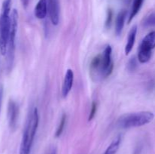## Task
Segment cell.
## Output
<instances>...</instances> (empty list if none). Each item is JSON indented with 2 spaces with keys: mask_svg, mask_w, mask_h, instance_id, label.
Masks as SVG:
<instances>
[{
  "mask_svg": "<svg viewBox=\"0 0 155 154\" xmlns=\"http://www.w3.org/2000/svg\"><path fill=\"white\" fill-rule=\"evenodd\" d=\"M66 120H67L66 114H63V116H62L61 119L60 120V123H59L57 130H56V132H55L56 137H59L61 135L62 133H63L64 129L65 124H66Z\"/></svg>",
  "mask_w": 155,
  "mask_h": 154,
  "instance_id": "15",
  "label": "cell"
},
{
  "mask_svg": "<svg viewBox=\"0 0 155 154\" xmlns=\"http://www.w3.org/2000/svg\"><path fill=\"white\" fill-rule=\"evenodd\" d=\"M11 6L12 0H5L2 6L0 14V53L5 55L11 27Z\"/></svg>",
  "mask_w": 155,
  "mask_h": 154,
  "instance_id": "2",
  "label": "cell"
},
{
  "mask_svg": "<svg viewBox=\"0 0 155 154\" xmlns=\"http://www.w3.org/2000/svg\"><path fill=\"white\" fill-rule=\"evenodd\" d=\"M3 94H4V88H3V85H0V113H1L2 105Z\"/></svg>",
  "mask_w": 155,
  "mask_h": 154,
  "instance_id": "19",
  "label": "cell"
},
{
  "mask_svg": "<svg viewBox=\"0 0 155 154\" xmlns=\"http://www.w3.org/2000/svg\"><path fill=\"white\" fill-rule=\"evenodd\" d=\"M18 25V13L16 9H13L11 13V27L7 48V66L10 69L13 65L15 52V39Z\"/></svg>",
  "mask_w": 155,
  "mask_h": 154,
  "instance_id": "4",
  "label": "cell"
},
{
  "mask_svg": "<svg viewBox=\"0 0 155 154\" xmlns=\"http://www.w3.org/2000/svg\"><path fill=\"white\" fill-rule=\"evenodd\" d=\"M155 48V31H152L145 36L142 39L139 50L138 60L140 63H145L148 62L152 56V51Z\"/></svg>",
  "mask_w": 155,
  "mask_h": 154,
  "instance_id": "5",
  "label": "cell"
},
{
  "mask_svg": "<svg viewBox=\"0 0 155 154\" xmlns=\"http://www.w3.org/2000/svg\"><path fill=\"white\" fill-rule=\"evenodd\" d=\"M144 0H135L134 2H133V7H132L131 13L130 14V18H129L128 23L130 24L132 21H133V18L136 17V15L139 13V10L141 9L142 4H143Z\"/></svg>",
  "mask_w": 155,
  "mask_h": 154,
  "instance_id": "13",
  "label": "cell"
},
{
  "mask_svg": "<svg viewBox=\"0 0 155 154\" xmlns=\"http://www.w3.org/2000/svg\"><path fill=\"white\" fill-rule=\"evenodd\" d=\"M21 1L24 8H27V7L28 6V4H29V0H21Z\"/></svg>",
  "mask_w": 155,
  "mask_h": 154,
  "instance_id": "20",
  "label": "cell"
},
{
  "mask_svg": "<svg viewBox=\"0 0 155 154\" xmlns=\"http://www.w3.org/2000/svg\"><path fill=\"white\" fill-rule=\"evenodd\" d=\"M18 115H19L18 105L15 101L10 100L8 102V119L9 127L12 131L16 129Z\"/></svg>",
  "mask_w": 155,
  "mask_h": 154,
  "instance_id": "7",
  "label": "cell"
},
{
  "mask_svg": "<svg viewBox=\"0 0 155 154\" xmlns=\"http://www.w3.org/2000/svg\"><path fill=\"white\" fill-rule=\"evenodd\" d=\"M112 48L110 45H107L104 49V53L101 54V63L100 68V74L101 77L109 76L111 74L114 69V63L111 59Z\"/></svg>",
  "mask_w": 155,
  "mask_h": 154,
  "instance_id": "6",
  "label": "cell"
},
{
  "mask_svg": "<svg viewBox=\"0 0 155 154\" xmlns=\"http://www.w3.org/2000/svg\"><path fill=\"white\" fill-rule=\"evenodd\" d=\"M74 74L71 69H68L65 73L63 85H62V95L64 98H66L68 94L71 91V88L73 87V83H74Z\"/></svg>",
  "mask_w": 155,
  "mask_h": 154,
  "instance_id": "9",
  "label": "cell"
},
{
  "mask_svg": "<svg viewBox=\"0 0 155 154\" xmlns=\"http://www.w3.org/2000/svg\"><path fill=\"white\" fill-rule=\"evenodd\" d=\"M137 26L135 25L132 27V29L130 30V33L128 35V39H127V45L125 47V54L126 55H128L131 51L133 50V46H134L135 42H136V34H137Z\"/></svg>",
  "mask_w": 155,
  "mask_h": 154,
  "instance_id": "11",
  "label": "cell"
},
{
  "mask_svg": "<svg viewBox=\"0 0 155 154\" xmlns=\"http://www.w3.org/2000/svg\"><path fill=\"white\" fill-rule=\"evenodd\" d=\"M112 19H113V12L110 9H109L107 11V19H106V22H105V26L107 28H110V24H111L112 22Z\"/></svg>",
  "mask_w": 155,
  "mask_h": 154,
  "instance_id": "18",
  "label": "cell"
},
{
  "mask_svg": "<svg viewBox=\"0 0 155 154\" xmlns=\"http://www.w3.org/2000/svg\"><path fill=\"white\" fill-rule=\"evenodd\" d=\"M127 18V11L122 10L117 17L116 20V26H115V33L117 36L121 34L122 30L124 29V24H125V20Z\"/></svg>",
  "mask_w": 155,
  "mask_h": 154,
  "instance_id": "12",
  "label": "cell"
},
{
  "mask_svg": "<svg viewBox=\"0 0 155 154\" xmlns=\"http://www.w3.org/2000/svg\"><path fill=\"white\" fill-rule=\"evenodd\" d=\"M49 154H57V151H56V149H54V148H53V149L50 151Z\"/></svg>",
  "mask_w": 155,
  "mask_h": 154,
  "instance_id": "21",
  "label": "cell"
},
{
  "mask_svg": "<svg viewBox=\"0 0 155 154\" xmlns=\"http://www.w3.org/2000/svg\"><path fill=\"white\" fill-rule=\"evenodd\" d=\"M142 25L145 27H155V12L148 14L142 21Z\"/></svg>",
  "mask_w": 155,
  "mask_h": 154,
  "instance_id": "14",
  "label": "cell"
},
{
  "mask_svg": "<svg viewBox=\"0 0 155 154\" xmlns=\"http://www.w3.org/2000/svg\"><path fill=\"white\" fill-rule=\"evenodd\" d=\"M136 66H137V61H136V59L135 57H133L129 61L128 65H127V68H128L129 71H134L136 69Z\"/></svg>",
  "mask_w": 155,
  "mask_h": 154,
  "instance_id": "17",
  "label": "cell"
},
{
  "mask_svg": "<svg viewBox=\"0 0 155 154\" xmlns=\"http://www.w3.org/2000/svg\"><path fill=\"white\" fill-rule=\"evenodd\" d=\"M50 20L53 25H58L60 18V4L59 0H46Z\"/></svg>",
  "mask_w": 155,
  "mask_h": 154,
  "instance_id": "8",
  "label": "cell"
},
{
  "mask_svg": "<svg viewBox=\"0 0 155 154\" xmlns=\"http://www.w3.org/2000/svg\"><path fill=\"white\" fill-rule=\"evenodd\" d=\"M48 13V5L46 0H39L35 7V16L38 19H44Z\"/></svg>",
  "mask_w": 155,
  "mask_h": 154,
  "instance_id": "10",
  "label": "cell"
},
{
  "mask_svg": "<svg viewBox=\"0 0 155 154\" xmlns=\"http://www.w3.org/2000/svg\"><path fill=\"white\" fill-rule=\"evenodd\" d=\"M97 112V104L95 101H93L92 104V107H91L90 113H89V118H88V120L91 121L93 119V118L95 117V114H96Z\"/></svg>",
  "mask_w": 155,
  "mask_h": 154,
  "instance_id": "16",
  "label": "cell"
},
{
  "mask_svg": "<svg viewBox=\"0 0 155 154\" xmlns=\"http://www.w3.org/2000/svg\"><path fill=\"white\" fill-rule=\"evenodd\" d=\"M154 115L152 112L142 111L129 113L119 118L117 124L120 128H130L140 127L152 122Z\"/></svg>",
  "mask_w": 155,
  "mask_h": 154,
  "instance_id": "3",
  "label": "cell"
},
{
  "mask_svg": "<svg viewBox=\"0 0 155 154\" xmlns=\"http://www.w3.org/2000/svg\"><path fill=\"white\" fill-rule=\"evenodd\" d=\"M39 116L38 109L35 107L27 119L25 125L22 140L20 146L19 154H30L33 146L35 135L39 126Z\"/></svg>",
  "mask_w": 155,
  "mask_h": 154,
  "instance_id": "1",
  "label": "cell"
}]
</instances>
